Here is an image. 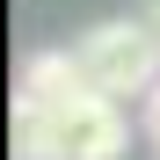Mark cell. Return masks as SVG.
Wrapping results in <instances>:
<instances>
[{
    "label": "cell",
    "instance_id": "1",
    "mask_svg": "<svg viewBox=\"0 0 160 160\" xmlns=\"http://www.w3.org/2000/svg\"><path fill=\"white\" fill-rule=\"evenodd\" d=\"M80 66H88V80L102 95H153L160 88V37L146 29V15H117V22H95L88 37L73 44Z\"/></svg>",
    "mask_w": 160,
    "mask_h": 160
},
{
    "label": "cell",
    "instance_id": "2",
    "mask_svg": "<svg viewBox=\"0 0 160 160\" xmlns=\"http://www.w3.org/2000/svg\"><path fill=\"white\" fill-rule=\"evenodd\" d=\"M37 117H44V160H124V146H131L124 102L102 88L58 102V109H37Z\"/></svg>",
    "mask_w": 160,
    "mask_h": 160
},
{
    "label": "cell",
    "instance_id": "3",
    "mask_svg": "<svg viewBox=\"0 0 160 160\" xmlns=\"http://www.w3.org/2000/svg\"><path fill=\"white\" fill-rule=\"evenodd\" d=\"M88 88L95 80L80 66V51H37V58L22 66V80H15V109H58V102L88 95Z\"/></svg>",
    "mask_w": 160,
    "mask_h": 160
},
{
    "label": "cell",
    "instance_id": "4",
    "mask_svg": "<svg viewBox=\"0 0 160 160\" xmlns=\"http://www.w3.org/2000/svg\"><path fill=\"white\" fill-rule=\"evenodd\" d=\"M146 138H153V146H160V88H153V95H146Z\"/></svg>",
    "mask_w": 160,
    "mask_h": 160
},
{
    "label": "cell",
    "instance_id": "5",
    "mask_svg": "<svg viewBox=\"0 0 160 160\" xmlns=\"http://www.w3.org/2000/svg\"><path fill=\"white\" fill-rule=\"evenodd\" d=\"M138 15H146V29L160 37V0H146V8H138Z\"/></svg>",
    "mask_w": 160,
    "mask_h": 160
}]
</instances>
